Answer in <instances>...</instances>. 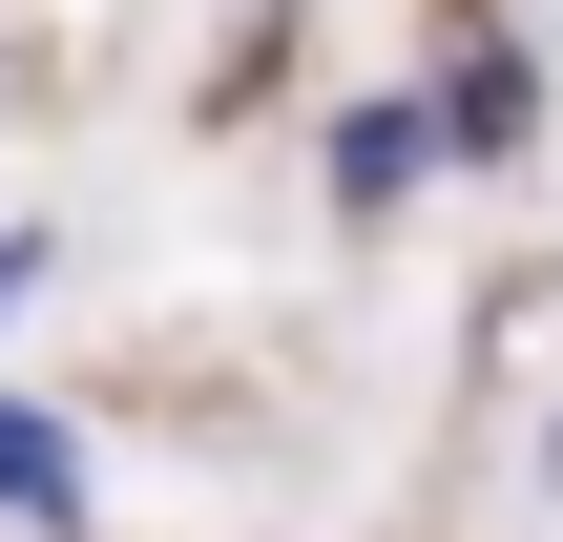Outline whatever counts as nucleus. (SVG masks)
<instances>
[{
	"label": "nucleus",
	"instance_id": "nucleus-1",
	"mask_svg": "<svg viewBox=\"0 0 563 542\" xmlns=\"http://www.w3.org/2000/svg\"><path fill=\"white\" fill-rule=\"evenodd\" d=\"M460 146H439V84H376L355 125H334V209H418Z\"/></svg>",
	"mask_w": 563,
	"mask_h": 542
},
{
	"label": "nucleus",
	"instance_id": "nucleus-2",
	"mask_svg": "<svg viewBox=\"0 0 563 542\" xmlns=\"http://www.w3.org/2000/svg\"><path fill=\"white\" fill-rule=\"evenodd\" d=\"M439 146H481V167H501V146H543V63H522V42H460V84H439Z\"/></svg>",
	"mask_w": 563,
	"mask_h": 542
},
{
	"label": "nucleus",
	"instance_id": "nucleus-3",
	"mask_svg": "<svg viewBox=\"0 0 563 542\" xmlns=\"http://www.w3.org/2000/svg\"><path fill=\"white\" fill-rule=\"evenodd\" d=\"M0 522H84V439L42 397H0Z\"/></svg>",
	"mask_w": 563,
	"mask_h": 542
},
{
	"label": "nucleus",
	"instance_id": "nucleus-4",
	"mask_svg": "<svg viewBox=\"0 0 563 542\" xmlns=\"http://www.w3.org/2000/svg\"><path fill=\"white\" fill-rule=\"evenodd\" d=\"M42 272H63V251H42V230H0V334L42 313Z\"/></svg>",
	"mask_w": 563,
	"mask_h": 542
}]
</instances>
